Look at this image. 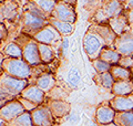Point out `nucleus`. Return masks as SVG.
I'll use <instances>...</instances> for the list:
<instances>
[{"instance_id":"nucleus-1","label":"nucleus","mask_w":133,"mask_h":126,"mask_svg":"<svg viewBox=\"0 0 133 126\" xmlns=\"http://www.w3.org/2000/svg\"><path fill=\"white\" fill-rule=\"evenodd\" d=\"M8 70L12 75H16V76L19 78H27L29 73H30V70H29L28 65L22 61L19 60H14L9 63L8 65Z\"/></svg>"},{"instance_id":"nucleus-2","label":"nucleus","mask_w":133,"mask_h":126,"mask_svg":"<svg viewBox=\"0 0 133 126\" xmlns=\"http://www.w3.org/2000/svg\"><path fill=\"white\" fill-rule=\"evenodd\" d=\"M56 16L63 21H70V22H72L74 20L73 10L70 8V6H66L64 3H59L58 6H56Z\"/></svg>"},{"instance_id":"nucleus-3","label":"nucleus","mask_w":133,"mask_h":126,"mask_svg":"<svg viewBox=\"0 0 133 126\" xmlns=\"http://www.w3.org/2000/svg\"><path fill=\"white\" fill-rule=\"evenodd\" d=\"M39 50L36 43H30L27 45V48L24 49L23 55L24 59L31 64H38L40 62V57H39Z\"/></svg>"},{"instance_id":"nucleus-4","label":"nucleus","mask_w":133,"mask_h":126,"mask_svg":"<svg viewBox=\"0 0 133 126\" xmlns=\"http://www.w3.org/2000/svg\"><path fill=\"white\" fill-rule=\"evenodd\" d=\"M23 112V107L22 105H20L19 103L14 102V103H10L8 104L7 106H5L1 111V115L5 117V118L10 120L12 117H15L17 115H19L20 113Z\"/></svg>"},{"instance_id":"nucleus-5","label":"nucleus","mask_w":133,"mask_h":126,"mask_svg":"<svg viewBox=\"0 0 133 126\" xmlns=\"http://www.w3.org/2000/svg\"><path fill=\"white\" fill-rule=\"evenodd\" d=\"M33 121L39 126H49L51 124L50 113L47 110H38L33 113Z\"/></svg>"},{"instance_id":"nucleus-6","label":"nucleus","mask_w":133,"mask_h":126,"mask_svg":"<svg viewBox=\"0 0 133 126\" xmlns=\"http://www.w3.org/2000/svg\"><path fill=\"white\" fill-rule=\"evenodd\" d=\"M2 83L8 87L9 90L14 91V92H19L21 91L24 86H26V82L24 81H19L17 79L7 76L5 79H2Z\"/></svg>"},{"instance_id":"nucleus-7","label":"nucleus","mask_w":133,"mask_h":126,"mask_svg":"<svg viewBox=\"0 0 133 126\" xmlns=\"http://www.w3.org/2000/svg\"><path fill=\"white\" fill-rule=\"evenodd\" d=\"M84 48L88 54L92 55L99 50L100 48V42L94 36H88L84 40Z\"/></svg>"},{"instance_id":"nucleus-8","label":"nucleus","mask_w":133,"mask_h":126,"mask_svg":"<svg viewBox=\"0 0 133 126\" xmlns=\"http://www.w3.org/2000/svg\"><path fill=\"white\" fill-rule=\"evenodd\" d=\"M113 116H114V112L113 110H111L109 107H102L98 111V121L102 124H107V123H110V122L113 120Z\"/></svg>"},{"instance_id":"nucleus-9","label":"nucleus","mask_w":133,"mask_h":126,"mask_svg":"<svg viewBox=\"0 0 133 126\" xmlns=\"http://www.w3.org/2000/svg\"><path fill=\"white\" fill-rule=\"evenodd\" d=\"M113 106L118 111H129L133 107V99L118 97L114 100Z\"/></svg>"},{"instance_id":"nucleus-10","label":"nucleus","mask_w":133,"mask_h":126,"mask_svg":"<svg viewBox=\"0 0 133 126\" xmlns=\"http://www.w3.org/2000/svg\"><path fill=\"white\" fill-rule=\"evenodd\" d=\"M43 20H44L43 18L32 15L31 12H29V13L26 15V23H27V26L31 27L32 29L40 28L43 24Z\"/></svg>"},{"instance_id":"nucleus-11","label":"nucleus","mask_w":133,"mask_h":126,"mask_svg":"<svg viewBox=\"0 0 133 126\" xmlns=\"http://www.w3.org/2000/svg\"><path fill=\"white\" fill-rule=\"evenodd\" d=\"M23 96L26 99H28L29 101H32V102H36V103H40L41 101H42L43 94L40 90L36 89V87H31V89H29L26 93L23 94Z\"/></svg>"},{"instance_id":"nucleus-12","label":"nucleus","mask_w":133,"mask_h":126,"mask_svg":"<svg viewBox=\"0 0 133 126\" xmlns=\"http://www.w3.org/2000/svg\"><path fill=\"white\" fill-rule=\"evenodd\" d=\"M118 49L122 54L133 53V39L128 38V39H123L122 41H120V43L118 44Z\"/></svg>"},{"instance_id":"nucleus-13","label":"nucleus","mask_w":133,"mask_h":126,"mask_svg":"<svg viewBox=\"0 0 133 126\" xmlns=\"http://www.w3.org/2000/svg\"><path fill=\"white\" fill-rule=\"evenodd\" d=\"M56 34L51 29H44L43 31H41L39 34H37V39H38L40 42H44V43H49L55 40Z\"/></svg>"},{"instance_id":"nucleus-14","label":"nucleus","mask_w":133,"mask_h":126,"mask_svg":"<svg viewBox=\"0 0 133 126\" xmlns=\"http://www.w3.org/2000/svg\"><path fill=\"white\" fill-rule=\"evenodd\" d=\"M132 90H133V85L131 83H127V82L118 83V84H115V86H114V92L120 95L129 94L130 92H132Z\"/></svg>"},{"instance_id":"nucleus-15","label":"nucleus","mask_w":133,"mask_h":126,"mask_svg":"<svg viewBox=\"0 0 133 126\" xmlns=\"http://www.w3.org/2000/svg\"><path fill=\"white\" fill-rule=\"evenodd\" d=\"M119 10H121V5L118 0H111L105 6V12L108 16H114L119 13Z\"/></svg>"},{"instance_id":"nucleus-16","label":"nucleus","mask_w":133,"mask_h":126,"mask_svg":"<svg viewBox=\"0 0 133 126\" xmlns=\"http://www.w3.org/2000/svg\"><path fill=\"white\" fill-rule=\"evenodd\" d=\"M37 5L42 10L50 12L53 8H56V0H37Z\"/></svg>"},{"instance_id":"nucleus-17","label":"nucleus","mask_w":133,"mask_h":126,"mask_svg":"<svg viewBox=\"0 0 133 126\" xmlns=\"http://www.w3.org/2000/svg\"><path fill=\"white\" fill-rule=\"evenodd\" d=\"M39 51H40L41 59H42L43 61H45V62H49L52 59V57H53V53L51 51V49H50L49 47H47V45H44V44L40 45V47H39Z\"/></svg>"},{"instance_id":"nucleus-18","label":"nucleus","mask_w":133,"mask_h":126,"mask_svg":"<svg viewBox=\"0 0 133 126\" xmlns=\"http://www.w3.org/2000/svg\"><path fill=\"white\" fill-rule=\"evenodd\" d=\"M38 84L42 90H49L53 85V79L50 75H44V76L39 79Z\"/></svg>"},{"instance_id":"nucleus-19","label":"nucleus","mask_w":133,"mask_h":126,"mask_svg":"<svg viewBox=\"0 0 133 126\" xmlns=\"http://www.w3.org/2000/svg\"><path fill=\"white\" fill-rule=\"evenodd\" d=\"M68 81L73 86L78 85L79 81H80V74H79L77 69H71L69 71V73H68Z\"/></svg>"},{"instance_id":"nucleus-20","label":"nucleus","mask_w":133,"mask_h":126,"mask_svg":"<svg viewBox=\"0 0 133 126\" xmlns=\"http://www.w3.org/2000/svg\"><path fill=\"white\" fill-rule=\"evenodd\" d=\"M53 26L61 33H64V34H69L72 31V26L66 22H58V21H56V22H53Z\"/></svg>"},{"instance_id":"nucleus-21","label":"nucleus","mask_w":133,"mask_h":126,"mask_svg":"<svg viewBox=\"0 0 133 126\" xmlns=\"http://www.w3.org/2000/svg\"><path fill=\"white\" fill-rule=\"evenodd\" d=\"M112 75L115 78H121V79H128L130 76V72L124 69V68H120V66H116L112 70Z\"/></svg>"},{"instance_id":"nucleus-22","label":"nucleus","mask_w":133,"mask_h":126,"mask_svg":"<svg viewBox=\"0 0 133 126\" xmlns=\"http://www.w3.org/2000/svg\"><path fill=\"white\" fill-rule=\"evenodd\" d=\"M102 58L104 59V60L111 62V63L118 62L119 59H120L119 54L115 53V52H113V51H111V50H107V51L103 52V53H102Z\"/></svg>"},{"instance_id":"nucleus-23","label":"nucleus","mask_w":133,"mask_h":126,"mask_svg":"<svg viewBox=\"0 0 133 126\" xmlns=\"http://www.w3.org/2000/svg\"><path fill=\"white\" fill-rule=\"evenodd\" d=\"M6 51L11 57H20V55H21V50H20V48L18 47V45L14 44V43H11V44L8 45L7 49H6Z\"/></svg>"},{"instance_id":"nucleus-24","label":"nucleus","mask_w":133,"mask_h":126,"mask_svg":"<svg viewBox=\"0 0 133 126\" xmlns=\"http://www.w3.org/2000/svg\"><path fill=\"white\" fill-rule=\"evenodd\" d=\"M123 126H133V114L132 113H124L120 116Z\"/></svg>"},{"instance_id":"nucleus-25","label":"nucleus","mask_w":133,"mask_h":126,"mask_svg":"<svg viewBox=\"0 0 133 126\" xmlns=\"http://www.w3.org/2000/svg\"><path fill=\"white\" fill-rule=\"evenodd\" d=\"M124 26H125V23H124V20L122 18H118V19H114L112 21V28L114 29L115 32L118 33H121Z\"/></svg>"},{"instance_id":"nucleus-26","label":"nucleus","mask_w":133,"mask_h":126,"mask_svg":"<svg viewBox=\"0 0 133 126\" xmlns=\"http://www.w3.org/2000/svg\"><path fill=\"white\" fill-rule=\"evenodd\" d=\"M18 124L19 126H31L32 122H31V117L30 115L28 114V113H24V114H22L21 116L18 118Z\"/></svg>"},{"instance_id":"nucleus-27","label":"nucleus","mask_w":133,"mask_h":126,"mask_svg":"<svg viewBox=\"0 0 133 126\" xmlns=\"http://www.w3.org/2000/svg\"><path fill=\"white\" fill-rule=\"evenodd\" d=\"M102 84L105 87H111L112 84H113V78H112V75L109 73H105L102 76Z\"/></svg>"},{"instance_id":"nucleus-28","label":"nucleus","mask_w":133,"mask_h":126,"mask_svg":"<svg viewBox=\"0 0 133 126\" xmlns=\"http://www.w3.org/2000/svg\"><path fill=\"white\" fill-rule=\"evenodd\" d=\"M94 64H95V69H97L99 72H104V71H108V70H109V68H110V65L108 64V63L103 62L101 60L97 61Z\"/></svg>"},{"instance_id":"nucleus-29","label":"nucleus","mask_w":133,"mask_h":126,"mask_svg":"<svg viewBox=\"0 0 133 126\" xmlns=\"http://www.w3.org/2000/svg\"><path fill=\"white\" fill-rule=\"evenodd\" d=\"M68 40H64V42H63V47H62V48H63V52L65 53V51H66V49H68Z\"/></svg>"},{"instance_id":"nucleus-30","label":"nucleus","mask_w":133,"mask_h":126,"mask_svg":"<svg viewBox=\"0 0 133 126\" xmlns=\"http://www.w3.org/2000/svg\"><path fill=\"white\" fill-rule=\"evenodd\" d=\"M64 2H66V3H69V5H74V3L77 2V0H63Z\"/></svg>"},{"instance_id":"nucleus-31","label":"nucleus","mask_w":133,"mask_h":126,"mask_svg":"<svg viewBox=\"0 0 133 126\" xmlns=\"http://www.w3.org/2000/svg\"><path fill=\"white\" fill-rule=\"evenodd\" d=\"M129 6L133 7V0H129Z\"/></svg>"}]
</instances>
